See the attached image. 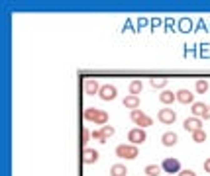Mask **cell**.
Instances as JSON below:
<instances>
[{
  "instance_id": "1",
  "label": "cell",
  "mask_w": 210,
  "mask_h": 176,
  "mask_svg": "<svg viewBox=\"0 0 210 176\" xmlns=\"http://www.w3.org/2000/svg\"><path fill=\"white\" fill-rule=\"evenodd\" d=\"M83 117L86 121L96 123V125H106L108 123V112H104L100 108H86L83 112Z\"/></svg>"
},
{
  "instance_id": "2",
  "label": "cell",
  "mask_w": 210,
  "mask_h": 176,
  "mask_svg": "<svg viewBox=\"0 0 210 176\" xmlns=\"http://www.w3.org/2000/svg\"><path fill=\"white\" fill-rule=\"evenodd\" d=\"M137 155H140V151H137V145H118L116 147V157H118L120 160H134L137 159Z\"/></svg>"
},
{
  "instance_id": "3",
  "label": "cell",
  "mask_w": 210,
  "mask_h": 176,
  "mask_svg": "<svg viewBox=\"0 0 210 176\" xmlns=\"http://www.w3.org/2000/svg\"><path fill=\"white\" fill-rule=\"evenodd\" d=\"M130 120L136 123V127H141V129L153 125V120H151V117H149L146 112H141L140 108H137V110H132V114H130Z\"/></svg>"
},
{
  "instance_id": "4",
  "label": "cell",
  "mask_w": 210,
  "mask_h": 176,
  "mask_svg": "<svg viewBox=\"0 0 210 176\" xmlns=\"http://www.w3.org/2000/svg\"><path fill=\"white\" fill-rule=\"evenodd\" d=\"M191 114L194 117H200V120H210V108L204 102H194L191 106Z\"/></svg>"
},
{
  "instance_id": "5",
  "label": "cell",
  "mask_w": 210,
  "mask_h": 176,
  "mask_svg": "<svg viewBox=\"0 0 210 176\" xmlns=\"http://www.w3.org/2000/svg\"><path fill=\"white\" fill-rule=\"evenodd\" d=\"M146 139H147V133H146V129H141V127H134V129L128 131V141L132 145H141Z\"/></svg>"
},
{
  "instance_id": "6",
  "label": "cell",
  "mask_w": 210,
  "mask_h": 176,
  "mask_svg": "<svg viewBox=\"0 0 210 176\" xmlns=\"http://www.w3.org/2000/svg\"><path fill=\"white\" fill-rule=\"evenodd\" d=\"M116 96H118V88L114 84H102L100 86V92H98V98L104 100V102H112Z\"/></svg>"
},
{
  "instance_id": "7",
  "label": "cell",
  "mask_w": 210,
  "mask_h": 176,
  "mask_svg": "<svg viewBox=\"0 0 210 176\" xmlns=\"http://www.w3.org/2000/svg\"><path fill=\"white\" fill-rule=\"evenodd\" d=\"M157 121L159 123H165V125H171V123L177 121V114L173 112L171 108H163L157 112Z\"/></svg>"
},
{
  "instance_id": "8",
  "label": "cell",
  "mask_w": 210,
  "mask_h": 176,
  "mask_svg": "<svg viewBox=\"0 0 210 176\" xmlns=\"http://www.w3.org/2000/svg\"><path fill=\"white\" fill-rule=\"evenodd\" d=\"M161 168L167 174H179L183 168H181V160L179 159H173V157H169V159H165L163 160V164H161Z\"/></svg>"
},
{
  "instance_id": "9",
  "label": "cell",
  "mask_w": 210,
  "mask_h": 176,
  "mask_svg": "<svg viewBox=\"0 0 210 176\" xmlns=\"http://www.w3.org/2000/svg\"><path fill=\"white\" fill-rule=\"evenodd\" d=\"M98 159H100V155L96 149H90V147L83 149V163L85 164H95V163H98Z\"/></svg>"
},
{
  "instance_id": "10",
  "label": "cell",
  "mask_w": 210,
  "mask_h": 176,
  "mask_svg": "<svg viewBox=\"0 0 210 176\" xmlns=\"http://www.w3.org/2000/svg\"><path fill=\"white\" fill-rule=\"evenodd\" d=\"M100 86H102V84H98V80H95V78H86L85 82H83L85 94H89V96H95V94H98V92H100Z\"/></svg>"
},
{
  "instance_id": "11",
  "label": "cell",
  "mask_w": 210,
  "mask_h": 176,
  "mask_svg": "<svg viewBox=\"0 0 210 176\" xmlns=\"http://www.w3.org/2000/svg\"><path fill=\"white\" fill-rule=\"evenodd\" d=\"M177 102H181V104H185V106H192L194 104V96H192V92L191 90H187V88H181V90H177Z\"/></svg>"
},
{
  "instance_id": "12",
  "label": "cell",
  "mask_w": 210,
  "mask_h": 176,
  "mask_svg": "<svg viewBox=\"0 0 210 176\" xmlns=\"http://www.w3.org/2000/svg\"><path fill=\"white\" fill-rule=\"evenodd\" d=\"M183 127L192 133V131H197V129H202V120H200V117L191 115V117H187V120L183 121Z\"/></svg>"
},
{
  "instance_id": "13",
  "label": "cell",
  "mask_w": 210,
  "mask_h": 176,
  "mask_svg": "<svg viewBox=\"0 0 210 176\" xmlns=\"http://www.w3.org/2000/svg\"><path fill=\"white\" fill-rule=\"evenodd\" d=\"M177 143H179V135L175 131H165L161 135V145L163 147H175Z\"/></svg>"
},
{
  "instance_id": "14",
  "label": "cell",
  "mask_w": 210,
  "mask_h": 176,
  "mask_svg": "<svg viewBox=\"0 0 210 176\" xmlns=\"http://www.w3.org/2000/svg\"><path fill=\"white\" fill-rule=\"evenodd\" d=\"M175 100H177V92L173 90H161V94H159V102L165 106H171Z\"/></svg>"
},
{
  "instance_id": "15",
  "label": "cell",
  "mask_w": 210,
  "mask_h": 176,
  "mask_svg": "<svg viewBox=\"0 0 210 176\" xmlns=\"http://www.w3.org/2000/svg\"><path fill=\"white\" fill-rule=\"evenodd\" d=\"M110 176H128V166L124 163H114L110 168Z\"/></svg>"
},
{
  "instance_id": "16",
  "label": "cell",
  "mask_w": 210,
  "mask_h": 176,
  "mask_svg": "<svg viewBox=\"0 0 210 176\" xmlns=\"http://www.w3.org/2000/svg\"><path fill=\"white\" fill-rule=\"evenodd\" d=\"M128 90H130L132 96H137V94H141V90H143V82L141 80H132L130 86H128Z\"/></svg>"
},
{
  "instance_id": "17",
  "label": "cell",
  "mask_w": 210,
  "mask_h": 176,
  "mask_svg": "<svg viewBox=\"0 0 210 176\" xmlns=\"http://www.w3.org/2000/svg\"><path fill=\"white\" fill-rule=\"evenodd\" d=\"M124 106H126L128 110H137V108H140V98H137V96H132V94H130V96H126V98H124Z\"/></svg>"
},
{
  "instance_id": "18",
  "label": "cell",
  "mask_w": 210,
  "mask_h": 176,
  "mask_svg": "<svg viewBox=\"0 0 210 176\" xmlns=\"http://www.w3.org/2000/svg\"><path fill=\"white\" fill-rule=\"evenodd\" d=\"M191 137H192V141L194 143H204L206 141V131L204 129H197V131H192V133H191Z\"/></svg>"
},
{
  "instance_id": "19",
  "label": "cell",
  "mask_w": 210,
  "mask_h": 176,
  "mask_svg": "<svg viewBox=\"0 0 210 176\" xmlns=\"http://www.w3.org/2000/svg\"><path fill=\"white\" fill-rule=\"evenodd\" d=\"M208 80H204V78H200V80H197L194 82V88H197V92L198 94H204V92H208Z\"/></svg>"
},
{
  "instance_id": "20",
  "label": "cell",
  "mask_w": 210,
  "mask_h": 176,
  "mask_svg": "<svg viewBox=\"0 0 210 176\" xmlns=\"http://www.w3.org/2000/svg\"><path fill=\"white\" fill-rule=\"evenodd\" d=\"M161 170H163L161 166L149 164V166H146V176H159V174H161Z\"/></svg>"
},
{
  "instance_id": "21",
  "label": "cell",
  "mask_w": 210,
  "mask_h": 176,
  "mask_svg": "<svg viewBox=\"0 0 210 176\" xmlns=\"http://www.w3.org/2000/svg\"><path fill=\"white\" fill-rule=\"evenodd\" d=\"M149 84L153 88H161V90H165V86H167V78H151Z\"/></svg>"
},
{
  "instance_id": "22",
  "label": "cell",
  "mask_w": 210,
  "mask_h": 176,
  "mask_svg": "<svg viewBox=\"0 0 210 176\" xmlns=\"http://www.w3.org/2000/svg\"><path fill=\"white\" fill-rule=\"evenodd\" d=\"M100 131H102V135H104L106 139L114 137V133H116V129H114L112 125H102V127H100Z\"/></svg>"
},
{
  "instance_id": "23",
  "label": "cell",
  "mask_w": 210,
  "mask_h": 176,
  "mask_svg": "<svg viewBox=\"0 0 210 176\" xmlns=\"http://www.w3.org/2000/svg\"><path fill=\"white\" fill-rule=\"evenodd\" d=\"M92 139H96V141H100V143H106V141H108V139L102 135V131H100V129H95V131H92Z\"/></svg>"
},
{
  "instance_id": "24",
  "label": "cell",
  "mask_w": 210,
  "mask_h": 176,
  "mask_svg": "<svg viewBox=\"0 0 210 176\" xmlns=\"http://www.w3.org/2000/svg\"><path fill=\"white\" fill-rule=\"evenodd\" d=\"M81 137H83V145H86V143H89V139L92 137V131H89V129H81Z\"/></svg>"
},
{
  "instance_id": "25",
  "label": "cell",
  "mask_w": 210,
  "mask_h": 176,
  "mask_svg": "<svg viewBox=\"0 0 210 176\" xmlns=\"http://www.w3.org/2000/svg\"><path fill=\"white\" fill-rule=\"evenodd\" d=\"M179 176H197V172H194V170H189V168H183V170L179 172Z\"/></svg>"
},
{
  "instance_id": "26",
  "label": "cell",
  "mask_w": 210,
  "mask_h": 176,
  "mask_svg": "<svg viewBox=\"0 0 210 176\" xmlns=\"http://www.w3.org/2000/svg\"><path fill=\"white\" fill-rule=\"evenodd\" d=\"M202 168H204V172H208V174H210V157L204 160V164H202Z\"/></svg>"
},
{
  "instance_id": "27",
  "label": "cell",
  "mask_w": 210,
  "mask_h": 176,
  "mask_svg": "<svg viewBox=\"0 0 210 176\" xmlns=\"http://www.w3.org/2000/svg\"><path fill=\"white\" fill-rule=\"evenodd\" d=\"M169 176H175V174H169Z\"/></svg>"
}]
</instances>
